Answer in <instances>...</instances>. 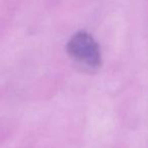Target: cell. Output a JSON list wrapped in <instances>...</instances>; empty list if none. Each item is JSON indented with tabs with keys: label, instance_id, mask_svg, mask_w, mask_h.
<instances>
[{
	"label": "cell",
	"instance_id": "cell-1",
	"mask_svg": "<svg viewBox=\"0 0 148 148\" xmlns=\"http://www.w3.org/2000/svg\"><path fill=\"white\" fill-rule=\"evenodd\" d=\"M66 49L75 62L89 69H97L101 64V53L99 43L86 31L74 33L68 40Z\"/></svg>",
	"mask_w": 148,
	"mask_h": 148
}]
</instances>
